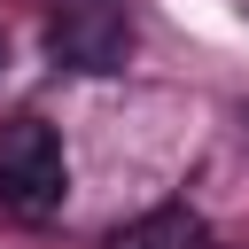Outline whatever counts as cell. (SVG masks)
I'll return each instance as SVG.
<instances>
[{
  "label": "cell",
  "mask_w": 249,
  "mask_h": 249,
  "mask_svg": "<svg viewBox=\"0 0 249 249\" xmlns=\"http://www.w3.org/2000/svg\"><path fill=\"white\" fill-rule=\"evenodd\" d=\"M0 62H8V47H0Z\"/></svg>",
  "instance_id": "obj_4"
},
{
  "label": "cell",
  "mask_w": 249,
  "mask_h": 249,
  "mask_svg": "<svg viewBox=\"0 0 249 249\" xmlns=\"http://www.w3.org/2000/svg\"><path fill=\"white\" fill-rule=\"evenodd\" d=\"M47 62L54 70H86L109 78L132 62V8L124 0H62L47 23Z\"/></svg>",
  "instance_id": "obj_2"
},
{
  "label": "cell",
  "mask_w": 249,
  "mask_h": 249,
  "mask_svg": "<svg viewBox=\"0 0 249 249\" xmlns=\"http://www.w3.org/2000/svg\"><path fill=\"white\" fill-rule=\"evenodd\" d=\"M70 195V156L47 117H8L0 124V210L23 226H47Z\"/></svg>",
  "instance_id": "obj_1"
},
{
  "label": "cell",
  "mask_w": 249,
  "mask_h": 249,
  "mask_svg": "<svg viewBox=\"0 0 249 249\" xmlns=\"http://www.w3.org/2000/svg\"><path fill=\"white\" fill-rule=\"evenodd\" d=\"M109 249H210V226H202L187 202H163V210H148V218L117 226V233H109Z\"/></svg>",
  "instance_id": "obj_3"
},
{
  "label": "cell",
  "mask_w": 249,
  "mask_h": 249,
  "mask_svg": "<svg viewBox=\"0 0 249 249\" xmlns=\"http://www.w3.org/2000/svg\"><path fill=\"white\" fill-rule=\"evenodd\" d=\"M241 124H249V109H241Z\"/></svg>",
  "instance_id": "obj_5"
}]
</instances>
